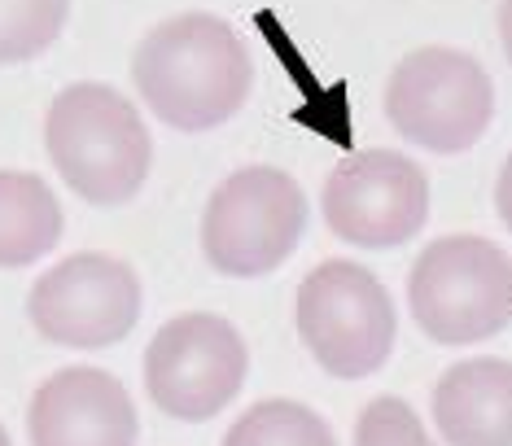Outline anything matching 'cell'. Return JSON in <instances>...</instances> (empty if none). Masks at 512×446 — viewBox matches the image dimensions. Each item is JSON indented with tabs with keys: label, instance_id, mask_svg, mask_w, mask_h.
Wrapping results in <instances>:
<instances>
[{
	"label": "cell",
	"instance_id": "obj_1",
	"mask_svg": "<svg viewBox=\"0 0 512 446\" xmlns=\"http://www.w3.org/2000/svg\"><path fill=\"white\" fill-rule=\"evenodd\" d=\"M132 75L145 105L176 132L224 127L254 84L241 35L215 14H180L154 27L136 49Z\"/></svg>",
	"mask_w": 512,
	"mask_h": 446
},
{
	"label": "cell",
	"instance_id": "obj_2",
	"mask_svg": "<svg viewBox=\"0 0 512 446\" xmlns=\"http://www.w3.org/2000/svg\"><path fill=\"white\" fill-rule=\"evenodd\" d=\"M44 145L66 189L92 206H123L141 193L154 145L136 105L110 84H71L44 119Z\"/></svg>",
	"mask_w": 512,
	"mask_h": 446
},
{
	"label": "cell",
	"instance_id": "obj_3",
	"mask_svg": "<svg viewBox=\"0 0 512 446\" xmlns=\"http://www.w3.org/2000/svg\"><path fill=\"white\" fill-rule=\"evenodd\" d=\"M407 307L442 346L495 337L512 320V258L486 237H442L416 258Z\"/></svg>",
	"mask_w": 512,
	"mask_h": 446
},
{
	"label": "cell",
	"instance_id": "obj_4",
	"mask_svg": "<svg viewBox=\"0 0 512 446\" xmlns=\"http://www.w3.org/2000/svg\"><path fill=\"white\" fill-rule=\"evenodd\" d=\"M294 315L302 346L329 377H372L394 350L399 320H394L390 293L368 267L351 258H329L302 280Z\"/></svg>",
	"mask_w": 512,
	"mask_h": 446
},
{
	"label": "cell",
	"instance_id": "obj_5",
	"mask_svg": "<svg viewBox=\"0 0 512 446\" xmlns=\"http://www.w3.org/2000/svg\"><path fill=\"white\" fill-rule=\"evenodd\" d=\"M495 88L482 62L460 49H416L386 84V119L407 145L429 154H464L486 136Z\"/></svg>",
	"mask_w": 512,
	"mask_h": 446
},
{
	"label": "cell",
	"instance_id": "obj_6",
	"mask_svg": "<svg viewBox=\"0 0 512 446\" xmlns=\"http://www.w3.org/2000/svg\"><path fill=\"white\" fill-rule=\"evenodd\" d=\"M307 232V197L276 167L232 171L202 215V254L215 272L250 280L267 276L298 250Z\"/></svg>",
	"mask_w": 512,
	"mask_h": 446
},
{
	"label": "cell",
	"instance_id": "obj_7",
	"mask_svg": "<svg viewBox=\"0 0 512 446\" xmlns=\"http://www.w3.org/2000/svg\"><path fill=\"white\" fill-rule=\"evenodd\" d=\"M250 355L224 315L189 311L167 320L145 350V390L171 420H211L237 398Z\"/></svg>",
	"mask_w": 512,
	"mask_h": 446
},
{
	"label": "cell",
	"instance_id": "obj_8",
	"mask_svg": "<svg viewBox=\"0 0 512 446\" xmlns=\"http://www.w3.org/2000/svg\"><path fill=\"white\" fill-rule=\"evenodd\" d=\"M31 328L44 342L101 350L123 342L141 320V280L114 254H71L49 267L27 298Z\"/></svg>",
	"mask_w": 512,
	"mask_h": 446
},
{
	"label": "cell",
	"instance_id": "obj_9",
	"mask_svg": "<svg viewBox=\"0 0 512 446\" xmlns=\"http://www.w3.org/2000/svg\"><path fill=\"white\" fill-rule=\"evenodd\" d=\"M429 180L407 154L368 149L324 180V223L359 250H394L425 228Z\"/></svg>",
	"mask_w": 512,
	"mask_h": 446
},
{
	"label": "cell",
	"instance_id": "obj_10",
	"mask_svg": "<svg viewBox=\"0 0 512 446\" xmlns=\"http://www.w3.org/2000/svg\"><path fill=\"white\" fill-rule=\"evenodd\" d=\"M31 446H136L141 420L123 381L101 368H62L27 412Z\"/></svg>",
	"mask_w": 512,
	"mask_h": 446
},
{
	"label": "cell",
	"instance_id": "obj_11",
	"mask_svg": "<svg viewBox=\"0 0 512 446\" xmlns=\"http://www.w3.org/2000/svg\"><path fill=\"white\" fill-rule=\"evenodd\" d=\"M434 425L447 446H512V363H451L434 385Z\"/></svg>",
	"mask_w": 512,
	"mask_h": 446
},
{
	"label": "cell",
	"instance_id": "obj_12",
	"mask_svg": "<svg viewBox=\"0 0 512 446\" xmlns=\"http://www.w3.org/2000/svg\"><path fill=\"white\" fill-rule=\"evenodd\" d=\"M62 206L31 171H0V267H27L57 250Z\"/></svg>",
	"mask_w": 512,
	"mask_h": 446
},
{
	"label": "cell",
	"instance_id": "obj_13",
	"mask_svg": "<svg viewBox=\"0 0 512 446\" xmlns=\"http://www.w3.org/2000/svg\"><path fill=\"white\" fill-rule=\"evenodd\" d=\"M224 446H337L333 429L302 403L263 398L224 433Z\"/></svg>",
	"mask_w": 512,
	"mask_h": 446
},
{
	"label": "cell",
	"instance_id": "obj_14",
	"mask_svg": "<svg viewBox=\"0 0 512 446\" xmlns=\"http://www.w3.org/2000/svg\"><path fill=\"white\" fill-rule=\"evenodd\" d=\"M71 0H0V66L31 62L53 49Z\"/></svg>",
	"mask_w": 512,
	"mask_h": 446
},
{
	"label": "cell",
	"instance_id": "obj_15",
	"mask_svg": "<svg viewBox=\"0 0 512 446\" xmlns=\"http://www.w3.org/2000/svg\"><path fill=\"white\" fill-rule=\"evenodd\" d=\"M355 446H438L425 433L421 416L394 394H381L359 412Z\"/></svg>",
	"mask_w": 512,
	"mask_h": 446
},
{
	"label": "cell",
	"instance_id": "obj_16",
	"mask_svg": "<svg viewBox=\"0 0 512 446\" xmlns=\"http://www.w3.org/2000/svg\"><path fill=\"white\" fill-rule=\"evenodd\" d=\"M495 206H499V219L512 228V154L504 162V171H499V184H495Z\"/></svg>",
	"mask_w": 512,
	"mask_h": 446
},
{
	"label": "cell",
	"instance_id": "obj_17",
	"mask_svg": "<svg viewBox=\"0 0 512 446\" xmlns=\"http://www.w3.org/2000/svg\"><path fill=\"white\" fill-rule=\"evenodd\" d=\"M499 40H504V53H508V62H512V0L499 5Z\"/></svg>",
	"mask_w": 512,
	"mask_h": 446
},
{
	"label": "cell",
	"instance_id": "obj_18",
	"mask_svg": "<svg viewBox=\"0 0 512 446\" xmlns=\"http://www.w3.org/2000/svg\"><path fill=\"white\" fill-rule=\"evenodd\" d=\"M0 446H14V442H9V433H5V425H0Z\"/></svg>",
	"mask_w": 512,
	"mask_h": 446
}]
</instances>
